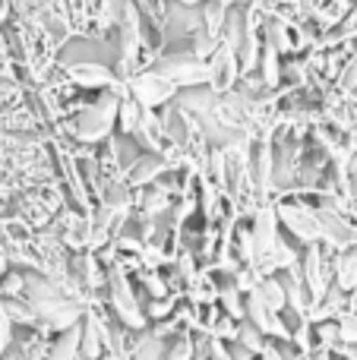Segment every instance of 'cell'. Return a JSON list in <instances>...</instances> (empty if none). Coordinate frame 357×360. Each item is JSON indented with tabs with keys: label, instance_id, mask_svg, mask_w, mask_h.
<instances>
[{
	"label": "cell",
	"instance_id": "6da1fadb",
	"mask_svg": "<svg viewBox=\"0 0 357 360\" xmlns=\"http://www.w3.org/2000/svg\"><path fill=\"white\" fill-rule=\"evenodd\" d=\"M117 105H120V95L105 92L101 98H95L92 105H86L73 117V133L82 143H98V139H105L108 133H111V127L117 124Z\"/></svg>",
	"mask_w": 357,
	"mask_h": 360
},
{
	"label": "cell",
	"instance_id": "7a4b0ae2",
	"mask_svg": "<svg viewBox=\"0 0 357 360\" xmlns=\"http://www.w3.org/2000/svg\"><path fill=\"white\" fill-rule=\"evenodd\" d=\"M275 215H278V221L288 224L291 234H294L304 247L323 240V224H320L316 209H307V205H297V202H285V205H278Z\"/></svg>",
	"mask_w": 357,
	"mask_h": 360
},
{
	"label": "cell",
	"instance_id": "3957f363",
	"mask_svg": "<svg viewBox=\"0 0 357 360\" xmlns=\"http://www.w3.org/2000/svg\"><path fill=\"white\" fill-rule=\"evenodd\" d=\"M155 73L168 76L174 86H200L209 79V63H202L200 57H164Z\"/></svg>",
	"mask_w": 357,
	"mask_h": 360
},
{
	"label": "cell",
	"instance_id": "277c9868",
	"mask_svg": "<svg viewBox=\"0 0 357 360\" xmlns=\"http://www.w3.org/2000/svg\"><path fill=\"white\" fill-rule=\"evenodd\" d=\"M130 89H133V98L139 101L143 108H158V105H164V101L171 98V95L177 92V86L168 79V76H162V73H143V76H136V79L130 82Z\"/></svg>",
	"mask_w": 357,
	"mask_h": 360
},
{
	"label": "cell",
	"instance_id": "5b68a950",
	"mask_svg": "<svg viewBox=\"0 0 357 360\" xmlns=\"http://www.w3.org/2000/svg\"><path fill=\"white\" fill-rule=\"evenodd\" d=\"M105 351V329L95 316H86L79 323V357L82 360H98Z\"/></svg>",
	"mask_w": 357,
	"mask_h": 360
},
{
	"label": "cell",
	"instance_id": "8992f818",
	"mask_svg": "<svg viewBox=\"0 0 357 360\" xmlns=\"http://www.w3.org/2000/svg\"><path fill=\"white\" fill-rule=\"evenodd\" d=\"M70 79L82 89H108L114 86V73L101 63H73L70 67Z\"/></svg>",
	"mask_w": 357,
	"mask_h": 360
},
{
	"label": "cell",
	"instance_id": "52a82bcc",
	"mask_svg": "<svg viewBox=\"0 0 357 360\" xmlns=\"http://www.w3.org/2000/svg\"><path fill=\"white\" fill-rule=\"evenodd\" d=\"M253 294H257L259 304H263L266 310H272V313H282L285 307H288L285 285H282V278H275V275H263V278L257 281V288H253Z\"/></svg>",
	"mask_w": 357,
	"mask_h": 360
},
{
	"label": "cell",
	"instance_id": "ba28073f",
	"mask_svg": "<svg viewBox=\"0 0 357 360\" xmlns=\"http://www.w3.org/2000/svg\"><path fill=\"white\" fill-rule=\"evenodd\" d=\"M168 171V162L162 155H143L133 162V168L126 171V184L130 186H143V184H152L158 174Z\"/></svg>",
	"mask_w": 357,
	"mask_h": 360
},
{
	"label": "cell",
	"instance_id": "9c48e42d",
	"mask_svg": "<svg viewBox=\"0 0 357 360\" xmlns=\"http://www.w3.org/2000/svg\"><path fill=\"white\" fill-rule=\"evenodd\" d=\"M234 76H238V57H234V51L231 48L219 51L215 63H209V82L215 89H231Z\"/></svg>",
	"mask_w": 357,
	"mask_h": 360
},
{
	"label": "cell",
	"instance_id": "30bf717a",
	"mask_svg": "<svg viewBox=\"0 0 357 360\" xmlns=\"http://www.w3.org/2000/svg\"><path fill=\"white\" fill-rule=\"evenodd\" d=\"M332 275H335V288L339 291H354L357 288V250H342V256H339V262H335V269H332Z\"/></svg>",
	"mask_w": 357,
	"mask_h": 360
},
{
	"label": "cell",
	"instance_id": "8fae6325",
	"mask_svg": "<svg viewBox=\"0 0 357 360\" xmlns=\"http://www.w3.org/2000/svg\"><path fill=\"white\" fill-rule=\"evenodd\" d=\"M143 117H145V108L139 105L136 98H120L117 120H120V127H124V133H136L139 124H143Z\"/></svg>",
	"mask_w": 357,
	"mask_h": 360
},
{
	"label": "cell",
	"instance_id": "7c38bea8",
	"mask_svg": "<svg viewBox=\"0 0 357 360\" xmlns=\"http://www.w3.org/2000/svg\"><path fill=\"white\" fill-rule=\"evenodd\" d=\"M238 338H240V345H244V351H250V354H259L266 345V335L253 323H247V319L238 323Z\"/></svg>",
	"mask_w": 357,
	"mask_h": 360
},
{
	"label": "cell",
	"instance_id": "4fadbf2b",
	"mask_svg": "<svg viewBox=\"0 0 357 360\" xmlns=\"http://www.w3.org/2000/svg\"><path fill=\"white\" fill-rule=\"evenodd\" d=\"M193 354H196L193 338H190V335H174V338H171L168 354H164L162 360H193Z\"/></svg>",
	"mask_w": 357,
	"mask_h": 360
},
{
	"label": "cell",
	"instance_id": "5bb4252c",
	"mask_svg": "<svg viewBox=\"0 0 357 360\" xmlns=\"http://www.w3.org/2000/svg\"><path fill=\"white\" fill-rule=\"evenodd\" d=\"M136 38H139V22H136V13H126V25H124V48H126V57L136 51Z\"/></svg>",
	"mask_w": 357,
	"mask_h": 360
},
{
	"label": "cell",
	"instance_id": "9a60e30c",
	"mask_svg": "<svg viewBox=\"0 0 357 360\" xmlns=\"http://www.w3.org/2000/svg\"><path fill=\"white\" fill-rule=\"evenodd\" d=\"M171 310H174V300L171 297H158L149 304V316L145 319H155V323H162L164 316H171Z\"/></svg>",
	"mask_w": 357,
	"mask_h": 360
},
{
	"label": "cell",
	"instance_id": "2e32d148",
	"mask_svg": "<svg viewBox=\"0 0 357 360\" xmlns=\"http://www.w3.org/2000/svg\"><path fill=\"white\" fill-rule=\"evenodd\" d=\"M206 360H234V354L228 351V345L221 338H209L206 342Z\"/></svg>",
	"mask_w": 357,
	"mask_h": 360
},
{
	"label": "cell",
	"instance_id": "e0dca14e",
	"mask_svg": "<svg viewBox=\"0 0 357 360\" xmlns=\"http://www.w3.org/2000/svg\"><path fill=\"white\" fill-rule=\"evenodd\" d=\"M259 360H288V357L282 354V348H275V345L266 342V345H263V351H259Z\"/></svg>",
	"mask_w": 357,
	"mask_h": 360
},
{
	"label": "cell",
	"instance_id": "ac0fdd59",
	"mask_svg": "<svg viewBox=\"0 0 357 360\" xmlns=\"http://www.w3.org/2000/svg\"><path fill=\"white\" fill-rule=\"evenodd\" d=\"M6 13H10V0H0V19H6Z\"/></svg>",
	"mask_w": 357,
	"mask_h": 360
},
{
	"label": "cell",
	"instance_id": "d6986e66",
	"mask_svg": "<svg viewBox=\"0 0 357 360\" xmlns=\"http://www.w3.org/2000/svg\"><path fill=\"white\" fill-rule=\"evenodd\" d=\"M183 4H196V0H183Z\"/></svg>",
	"mask_w": 357,
	"mask_h": 360
}]
</instances>
